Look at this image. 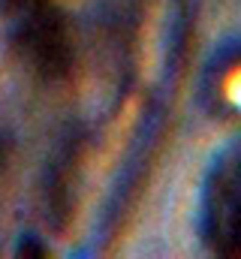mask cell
I'll return each instance as SVG.
<instances>
[{"label": "cell", "instance_id": "obj_2", "mask_svg": "<svg viewBox=\"0 0 241 259\" xmlns=\"http://www.w3.org/2000/svg\"><path fill=\"white\" fill-rule=\"evenodd\" d=\"M205 238L217 253L241 256V151L211 175L205 193Z\"/></svg>", "mask_w": 241, "mask_h": 259}, {"label": "cell", "instance_id": "obj_1", "mask_svg": "<svg viewBox=\"0 0 241 259\" xmlns=\"http://www.w3.org/2000/svg\"><path fill=\"white\" fill-rule=\"evenodd\" d=\"M15 42L43 78H63L72 66L69 21L52 0H12Z\"/></svg>", "mask_w": 241, "mask_h": 259}]
</instances>
